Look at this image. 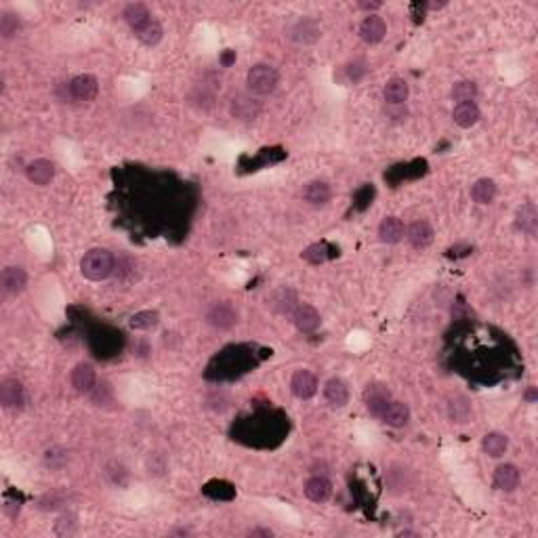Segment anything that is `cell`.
<instances>
[{"instance_id": "6da1fadb", "label": "cell", "mask_w": 538, "mask_h": 538, "mask_svg": "<svg viewBox=\"0 0 538 538\" xmlns=\"http://www.w3.org/2000/svg\"><path fill=\"white\" fill-rule=\"evenodd\" d=\"M114 269H116V259L108 248H91L80 259V274L91 282H101L110 278L114 274Z\"/></svg>"}, {"instance_id": "7a4b0ae2", "label": "cell", "mask_w": 538, "mask_h": 538, "mask_svg": "<svg viewBox=\"0 0 538 538\" xmlns=\"http://www.w3.org/2000/svg\"><path fill=\"white\" fill-rule=\"evenodd\" d=\"M280 76L276 72V67L267 65V63H256L248 70L246 74V86L252 95H269L278 88Z\"/></svg>"}, {"instance_id": "3957f363", "label": "cell", "mask_w": 538, "mask_h": 538, "mask_svg": "<svg viewBox=\"0 0 538 538\" xmlns=\"http://www.w3.org/2000/svg\"><path fill=\"white\" fill-rule=\"evenodd\" d=\"M67 88L76 101H93L99 93V80L93 74H78L70 80Z\"/></svg>"}, {"instance_id": "277c9868", "label": "cell", "mask_w": 538, "mask_h": 538, "mask_svg": "<svg viewBox=\"0 0 538 538\" xmlns=\"http://www.w3.org/2000/svg\"><path fill=\"white\" fill-rule=\"evenodd\" d=\"M0 404L7 410H22L26 404V389L22 385V381L7 377L0 383Z\"/></svg>"}, {"instance_id": "5b68a950", "label": "cell", "mask_w": 538, "mask_h": 538, "mask_svg": "<svg viewBox=\"0 0 538 538\" xmlns=\"http://www.w3.org/2000/svg\"><path fill=\"white\" fill-rule=\"evenodd\" d=\"M70 383L78 393H91L97 387V375L95 368L88 362H80L74 366L72 375H70Z\"/></svg>"}, {"instance_id": "8992f818", "label": "cell", "mask_w": 538, "mask_h": 538, "mask_svg": "<svg viewBox=\"0 0 538 538\" xmlns=\"http://www.w3.org/2000/svg\"><path fill=\"white\" fill-rule=\"evenodd\" d=\"M320 36H322L320 26L309 17H303L288 28V38L297 44H313Z\"/></svg>"}, {"instance_id": "52a82bcc", "label": "cell", "mask_w": 538, "mask_h": 538, "mask_svg": "<svg viewBox=\"0 0 538 538\" xmlns=\"http://www.w3.org/2000/svg\"><path fill=\"white\" fill-rule=\"evenodd\" d=\"M206 322L219 330H229L236 326L238 322V311L227 303V301H221V303H215L209 313H206Z\"/></svg>"}, {"instance_id": "ba28073f", "label": "cell", "mask_w": 538, "mask_h": 538, "mask_svg": "<svg viewBox=\"0 0 538 538\" xmlns=\"http://www.w3.org/2000/svg\"><path fill=\"white\" fill-rule=\"evenodd\" d=\"M231 116L242 122H250L261 114V101L252 95H236L229 108Z\"/></svg>"}, {"instance_id": "9c48e42d", "label": "cell", "mask_w": 538, "mask_h": 538, "mask_svg": "<svg viewBox=\"0 0 538 538\" xmlns=\"http://www.w3.org/2000/svg\"><path fill=\"white\" fill-rule=\"evenodd\" d=\"M297 303H299L297 293L291 286H280L269 293V297H267V307L276 313H293Z\"/></svg>"}, {"instance_id": "30bf717a", "label": "cell", "mask_w": 538, "mask_h": 538, "mask_svg": "<svg viewBox=\"0 0 538 538\" xmlns=\"http://www.w3.org/2000/svg\"><path fill=\"white\" fill-rule=\"evenodd\" d=\"M0 284H3V291L7 295H19L26 284H28V274L24 267H17V265H9L3 269V274H0Z\"/></svg>"}, {"instance_id": "8fae6325", "label": "cell", "mask_w": 538, "mask_h": 538, "mask_svg": "<svg viewBox=\"0 0 538 538\" xmlns=\"http://www.w3.org/2000/svg\"><path fill=\"white\" fill-rule=\"evenodd\" d=\"M387 34V24L383 17L370 13L368 17H364V22L360 24V38L366 44H379Z\"/></svg>"}, {"instance_id": "7c38bea8", "label": "cell", "mask_w": 538, "mask_h": 538, "mask_svg": "<svg viewBox=\"0 0 538 538\" xmlns=\"http://www.w3.org/2000/svg\"><path fill=\"white\" fill-rule=\"evenodd\" d=\"M293 322H295V326H297L301 332L309 334V332H316V330L320 328L322 318H320V313H318L316 307L303 303V305H297V307H295V311H293Z\"/></svg>"}, {"instance_id": "4fadbf2b", "label": "cell", "mask_w": 538, "mask_h": 538, "mask_svg": "<svg viewBox=\"0 0 538 538\" xmlns=\"http://www.w3.org/2000/svg\"><path fill=\"white\" fill-rule=\"evenodd\" d=\"M291 391L299 400H311L318 391V379L309 370H297L291 379Z\"/></svg>"}, {"instance_id": "5bb4252c", "label": "cell", "mask_w": 538, "mask_h": 538, "mask_svg": "<svg viewBox=\"0 0 538 538\" xmlns=\"http://www.w3.org/2000/svg\"><path fill=\"white\" fill-rule=\"evenodd\" d=\"M26 174L34 186H47L55 177V162L47 158H36L26 166Z\"/></svg>"}, {"instance_id": "9a60e30c", "label": "cell", "mask_w": 538, "mask_h": 538, "mask_svg": "<svg viewBox=\"0 0 538 538\" xmlns=\"http://www.w3.org/2000/svg\"><path fill=\"white\" fill-rule=\"evenodd\" d=\"M515 229L523 236H530L534 238L536 231H538V213H536V206L532 202H525L517 209L515 213Z\"/></svg>"}, {"instance_id": "2e32d148", "label": "cell", "mask_w": 538, "mask_h": 538, "mask_svg": "<svg viewBox=\"0 0 538 538\" xmlns=\"http://www.w3.org/2000/svg\"><path fill=\"white\" fill-rule=\"evenodd\" d=\"M433 236H435V231H433L431 223L425 221V219H418V221L410 223V227L406 229V238H408L410 246L416 248V250L427 248L433 242Z\"/></svg>"}, {"instance_id": "e0dca14e", "label": "cell", "mask_w": 538, "mask_h": 538, "mask_svg": "<svg viewBox=\"0 0 538 538\" xmlns=\"http://www.w3.org/2000/svg\"><path fill=\"white\" fill-rule=\"evenodd\" d=\"M324 400L332 408H345L349 404V385L339 377L328 379L324 385Z\"/></svg>"}, {"instance_id": "ac0fdd59", "label": "cell", "mask_w": 538, "mask_h": 538, "mask_svg": "<svg viewBox=\"0 0 538 538\" xmlns=\"http://www.w3.org/2000/svg\"><path fill=\"white\" fill-rule=\"evenodd\" d=\"M364 398H366V408H368V412H370L373 416H377V418H381L383 410H385L387 404L391 402V393H389V389L383 387V385H368Z\"/></svg>"}, {"instance_id": "d6986e66", "label": "cell", "mask_w": 538, "mask_h": 538, "mask_svg": "<svg viewBox=\"0 0 538 538\" xmlns=\"http://www.w3.org/2000/svg\"><path fill=\"white\" fill-rule=\"evenodd\" d=\"M381 421H383L387 427H393V429L406 427L408 421H410V408H408V404H404V402H393V400H391V402L387 404V408L383 410Z\"/></svg>"}, {"instance_id": "ffe728a7", "label": "cell", "mask_w": 538, "mask_h": 538, "mask_svg": "<svg viewBox=\"0 0 538 538\" xmlns=\"http://www.w3.org/2000/svg\"><path fill=\"white\" fill-rule=\"evenodd\" d=\"M519 478H521L519 469H517L515 465H511V463H505V465L496 467L492 482H494V488H496V490H500V492H513V490L517 488V484H519Z\"/></svg>"}, {"instance_id": "44dd1931", "label": "cell", "mask_w": 538, "mask_h": 538, "mask_svg": "<svg viewBox=\"0 0 538 538\" xmlns=\"http://www.w3.org/2000/svg\"><path fill=\"white\" fill-rule=\"evenodd\" d=\"M410 95V86L404 78L396 76V78H389L385 82V88H383V97L389 106H402Z\"/></svg>"}, {"instance_id": "7402d4cb", "label": "cell", "mask_w": 538, "mask_h": 538, "mask_svg": "<svg viewBox=\"0 0 538 538\" xmlns=\"http://www.w3.org/2000/svg\"><path fill=\"white\" fill-rule=\"evenodd\" d=\"M453 118H455V124L461 127V129H471L480 122L482 118V112L478 108L475 101H465V104H457L455 106V112H453Z\"/></svg>"}, {"instance_id": "603a6c76", "label": "cell", "mask_w": 538, "mask_h": 538, "mask_svg": "<svg viewBox=\"0 0 538 538\" xmlns=\"http://www.w3.org/2000/svg\"><path fill=\"white\" fill-rule=\"evenodd\" d=\"M406 234L404 223L398 217H385L379 225V240L383 244H398Z\"/></svg>"}, {"instance_id": "cb8c5ba5", "label": "cell", "mask_w": 538, "mask_h": 538, "mask_svg": "<svg viewBox=\"0 0 538 538\" xmlns=\"http://www.w3.org/2000/svg\"><path fill=\"white\" fill-rule=\"evenodd\" d=\"M332 494V484L322 478V475H313L307 480L305 484V496L311 500V503H326Z\"/></svg>"}, {"instance_id": "d4e9b609", "label": "cell", "mask_w": 538, "mask_h": 538, "mask_svg": "<svg viewBox=\"0 0 538 538\" xmlns=\"http://www.w3.org/2000/svg\"><path fill=\"white\" fill-rule=\"evenodd\" d=\"M507 448H509V437H507L505 433L490 431V433H486L484 439H482V450H484V455H488V457H492V459L503 457V455L507 453Z\"/></svg>"}, {"instance_id": "484cf974", "label": "cell", "mask_w": 538, "mask_h": 538, "mask_svg": "<svg viewBox=\"0 0 538 538\" xmlns=\"http://www.w3.org/2000/svg\"><path fill=\"white\" fill-rule=\"evenodd\" d=\"M330 196H332L330 186L326 181H320V179L309 181L303 188V200H307L309 204H326L330 200Z\"/></svg>"}, {"instance_id": "4316f807", "label": "cell", "mask_w": 538, "mask_h": 538, "mask_svg": "<svg viewBox=\"0 0 538 538\" xmlns=\"http://www.w3.org/2000/svg\"><path fill=\"white\" fill-rule=\"evenodd\" d=\"M496 184L492 181V179L484 177V179H478V181L471 186V198L478 202V204H492L494 198H496Z\"/></svg>"}, {"instance_id": "83f0119b", "label": "cell", "mask_w": 538, "mask_h": 538, "mask_svg": "<svg viewBox=\"0 0 538 538\" xmlns=\"http://www.w3.org/2000/svg\"><path fill=\"white\" fill-rule=\"evenodd\" d=\"M448 416H450L453 423L457 425H465L471 421L473 416V408H471V402L467 398H455L450 404H448Z\"/></svg>"}, {"instance_id": "f1b7e54d", "label": "cell", "mask_w": 538, "mask_h": 538, "mask_svg": "<svg viewBox=\"0 0 538 538\" xmlns=\"http://www.w3.org/2000/svg\"><path fill=\"white\" fill-rule=\"evenodd\" d=\"M133 32H135L137 40L143 42L145 47H156V44L162 40V36H164V30H162V26H160L156 19L145 22L143 26H139V28L133 30Z\"/></svg>"}, {"instance_id": "f546056e", "label": "cell", "mask_w": 538, "mask_h": 538, "mask_svg": "<svg viewBox=\"0 0 538 538\" xmlns=\"http://www.w3.org/2000/svg\"><path fill=\"white\" fill-rule=\"evenodd\" d=\"M122 19H124L133 30H137L139 26H143L145 22H149L152 15H149V9H147L145 5H141V3H131V5L124 7Z\"/></svg>"}, {"instance_id": "4dcf8cb0", "label": "cell", "mask_w": 538, "mask_h": 538, "mask_svg": "<svg viewBox=\"0 0 538 538\" xmlns=\"http://www.w3.org/2000/svg\"><path fill=\"white\" fill-rule=\"evenodd\" d=\"M301 256H303L307 263H311V265H320V263H326L330 256H334V248L328 246L326 242H316V244L307 246V248L301 252Z\"/></svg>"}, {"instance_id": "1f68e13d", "label": "cell", "mask_w": 538, "mask_h": 538, "mask_svg": "<svg viewBox=\"0 0 538 538\" xmlns=\"http://www.w3.org/2000/svg\"><path fill=\"white\" fill-rule=\"evenodd\" d=\"M160 324V313L154 309H145V311H137L129 318V326L133 330H152Z\"/></svg>"}, {"instance_id": "d6a6232c", "label": "cell", "mask_w": 538, "mask_h": 538, "mask_svg": "<svg viewBox=\"0 0 538 538\" xmlns=\"http://www.w3.org/2000/svg\"><path fill=\"white\" fill-rule=\"evenodd\" d=\"M475 95H478V84H475L473 80H461V82H457V84L453 86V91H450V97H453V101H457V104L473 101Z\"/></svg>"}, {"instance_id": "836d02e7", "label": "cell", "mask_w": 538, "mask_h": 538, "mask_svg": "<svg viewBox=\"0 0 538 538\" xmlns=\"http://www.w3.org/2000/svg\"><path fill=\"white\" fill-rule=\"evenodd\" d=\"M19 30H22V22L17 15H13V13L0 15V34H3V38H13V36H17Z\"/></svg>"}, {"instance_id": "e575fe53", "label": "cell", "mask_w": 538, "mask_h": 538, "mask_svg": "<svg viewBox=\"0 0 538 538\" xmlns=\"http://www.w3.org/2000/svg\"><path fill=\"white\" fill-rule=\"evenodd\" d=\"M78 528V515L76 513H63L57 521H55V534L57 536H70L74 534Z\"/></svg>"}, {"instance_id": "d590c367", "label": "cell", "mask_w": 538, "mask_h": 538, "mask_svg": "<svg viewBox=\"0 0 538 538\" xmlns=\"http://www.w3.org/2000/svg\"><path fill=\"white\" fill-rule=\"evenodd\" d=\"M366 72H368V67H366V63H364L362 59H355V61H351V63L345 67L347 80H349V82H353V84L360 82V80L366 76Z\"/></svg>"}, {"instance_id": "8d00e7d4", "label": "cell", "mask_w": 538, "mask_h": 538, "mask_svg": "<svg viewBox=\"0 0 538 538\" xmlns=\"http://www.w3.org/2000/svg\"><path fill=\"white\" fill-rule=\"evenodd\" d=\"M67 453L65 450H59V448H53V450H47L44 455V463L51 467V469H61L65 463H67Z\"/></svg>"}, {"instance_id": "74e56055", "label": "cell", "mask_w": 538, "mask_h": 538, "mask_svg": "<svg viewBox=\"0 0 538 538\" xmlns=\"http://www.w3.org/2000/svg\"><path fill=\"white\" fill-rule=\"evenodd\" d=\"M373 198H375V188H373V186H364V188H360V190L355 192L353 202H355L357 209L364 211L368 204H373Z\"/></svg>"}, {"instance_id": "f35d334b", "label": "cell", "mask_w": 538, "mask_h": 538, "mask_svg": "<svg viewBox=\"0 0 538 538\" xmlns=\"http://www.w3.org/2000/svg\"><path fill=\"white\" fill-rule=\"evenodd\" d=\"M219 61H221V65H223V67H229L231 63H236V51H231V49H225V51L221 53Z\"/></svg>"}, {"instance_id": "ab89813d", "label": "cell", "mask_w": 538, "mask_h": 538, "mask_svg": "<svg viewBox=\"0 0 538 538\" xmlns=\"http://www.w3.org/2000/svg\"><path fill=\"white\" fill-rule=\"evenodd\" d=\"M248 536H265V538H269V536H274V532L269 530V528H254V530L248 532Z\"/></svg>"}, {"instance_id": "60d3db41", "label": "cell", "mask_w": 538, "mask_h": 538, "mask_svg": "<svg viewBox=\"0 0 538 538\" xmlns=\"http://www.w3.org/2000/svg\"><path fill=\"white\" fill-rule=\"evenodd\" d=\"M357 7H360L362 11H379L383 5L381 3H357Z\"/></svg>"}, {"instance_id": "b9f144b4", "label": "cell", "mask_w": 538, "mask_h": 538, "mask_svg": "<svg viewBox=\"0 0 538 538\" xmlns=\"http://www.w3.org/2000/svg\"><path fill=\"white\" fill-rule=\"evenodd\" d=\"M525 400H528V402H536V400H538V396H536V387H530V389L525 391Z\"/></svg>"}, {"instance_id": "7bdbcfd3", "label": "cell", "mask_w": 538, "mask_h": 538, "mask_svg": "<svg viewBox=\"0 0 538 538\" xmlns=\"http://www.w3.org/2000/svg\"><path fill=\"white\" fill-rule=\"evenodd\" d=\"M398 536H418L416 532H412V530H400L398 532Z\"/></svg>"}, {"instance_id": "ee69618b", "label": "cell", "mask_w": 538, "mask_h": 538, "mask_svg": "<svg viewBox=\"0 0 538 538\" xmlns=\"http://www.w3.org/2000/svg\"><path fill=\"white\" fill-rule=\"evenodd\" d=\"M429 7H431V9H441V7H446V3H431Z\"/></svg>"}]
</instances>
